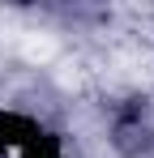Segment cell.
I'll list each match as a JSON object with an SVG mask.
<instances>
[{
  "label": "cell",
  "instance_id": "cell-2",
  "mask_svg": "<svg viewBox=\"0 0 154 158\" xmlns=\"http://www.w3.org/2000/svg\"><path fill=\"white\" fill-rule=\"evenodd\" d=\"M34 13H43V17H56V22H64V26H73V30H103V26H111V9L107 4H86V0H60V4H39Z\"/></svg>",
  "mask_w": 154,
  "mask_h": 158
},
{
  "label": "cell",
  "instance_id": "cell-4",
  "mask_svg": "<svg viewBox=\"0 0 154 158\" xmlns=\"http://www.w3.org/2000/svg\"><path fill=\"white\" fill-rule=\"evenodd\" d=\"M17 158H77V154H73V145H69V132L64 128H43Z\"/></svg>",
  "mask_w": 154,
  "mask_h": 158
},
{
  "label": "cell",
  "instance_id": "cell-3",
  "mask_svg": "<svg viewBox=\"0 0 154 158\" xmlns=\"http://www.w3.org/2000/svg\"><path fill=\"white\" fill-rule=\"evenodd\" d=\"M43 132V124L39 120H30L26 111H17V107L0 103V158L4 154H22L26 145L34 141Z\"/></svg>",
  "mask_w": 154,
  "mask_h": 158
},
{
  "label": "cell",
  "instance_id": "cell-1",
  "mask_svg": "<svg viewBox=\"0 0 154 158\" xmlns=\"http://www.w3.org/2000/svg\"><path fill=\"white\" fill-rule=\"evenodd\" d=\"M107 150L116 158H154V94L124 90L107 98Z\"/></svg>",
  "mask_w": 154,
  "mask_h": 158
}]
</instances>
